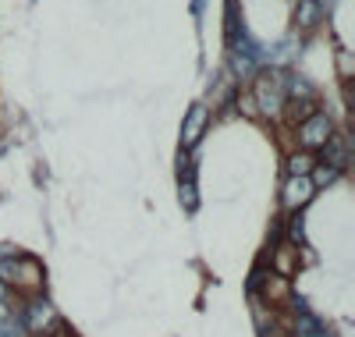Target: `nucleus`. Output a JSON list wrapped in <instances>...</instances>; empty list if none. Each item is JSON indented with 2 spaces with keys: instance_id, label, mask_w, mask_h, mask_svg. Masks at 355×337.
I'll return each mask as SVG.
<instances>
[{
  "instance_id": "f257e3e1",
  "label": "nucleus",
  "mask_w": 355,
  "mask_h": 337,
  "mask_svg": "<svg viewBox=\"0 0 355 337\" xmlns=\"http://www.w3.org/2000/svg\"><path fill=\"white\" fill-rule=\"evenodd\" d=\"M284 100H288L284 78H281L277 71H263V75L256 78V85H252V103H256V110L266 114V117H274V114H281Z\"/></svg>"
},
{
  "instance_id": "f03ea898",
  "label": "nucleus",
  "mask_w": 355,
  "mask_h": 337,
  "mask_svg": "<svg viewBox=\"0 0 355 337\" xmlns=\"http://www.w3.org/2000/svg\"><path fill=\"white\" fill-rule=\"evenodd\" d=\"M331 117L327 114H320V110H313L302 125H299V142H302V149H309V153H316L323 142L331 139Z\"/></svg>"
},
{
  "instance_id": "7ed1b4c3",
  "label": "nucleus",
  "mask_w": 355,
  "mask_h": 337,
  "mask_svg": "<svg viewBox=\"0 0 355 337\" xmlns=\"http://www.w3.org/2000/svg\"><path fill=\"white\" fill-rule=\"evenodd\" d=\"M25 327L28 330H36V334H43L46 327H53L57 323V313H53V305L50 302H43V298H36V302H28V309H25Z\"/></svg>"
},
{
  "instance_id": "20e7f679",
  "label": "nucleus",
  "mask_w": 355,
  "mask_h": 337,
  "mask_svg": "<svg viewBox=\"0 0 355 337\" xmlns=\"http://www.w3.org/2000/svg\"><path fill=\"white\" fill-rule=\"evenodd\" d=\"M316 189H313V181H309V174H299V178H288V185H284V206H291V209H299V206H306L309 202V196H313Z\"/></svg>"
},
{
  "instance_id": "39448f33",
  "label": "nucleus",
  "mask_w": 355,
  "mask_h": 337,
  "mask_svg": "<svg viewBox=\"0 0 355 337\" xmlns=\"http://www.w3.org/2000/svg\"><path fill=\"white\" fill-rule=\"evenodd\" d=\"M320 153H323V164H331V167H338V171L348 167V139H345V135H334V132H331V139L320 146Z\"/></svg>"
},
{
  "instance_id": "423d86ee",
  "label": "nucleus",
  "mask_w": 355,
  "mask_h": 337,
  "mask_svg": "<svg viewBox=\"0 0 355 337\" xmlns=\"http://www.w3.org/2000/svg\"><path fill=\"white\" fill-rule=\"evenodd\" d=\"M202 128H206V107H202V103H196V107L189 110V117H185V128H182V146H185V149H192V146L199 142Z\"/></svg>"
},
{
  "instance_id": "0eeeda50",
  "label": "nucleus",
  "mask_w": 355,
  "mask_h": 337,
  "mask_svg": "<svg viewBox=\"0 0 355 337\" xmlns=\"http://www.w3.org/2000/svg\"><path fill=\"white\" fill-rule=\"evenodd\" d=\"M320 18H323V4H320V0H299V4H295V25H299L302 33L316 28Z\"/></svg>"
},
{
  "instance_id": "6e6552de",
  "label": "nucleus",
  "mask_w": 355,
  "mask_h": 337,
  "mask_svg": "<svg viewBox=\"0 0 355 337\" xmlns=\"http://www.w3.org/2000/svg\"><path fill=\"white\" fill-rule=\"evenodd\" d=\"M313 110H316V100H313V96H302V100H299V96H288L284 107H281V114H288L291 125H302Z\"/></svg>"
},
{
  "instance_id": "1a4fd4ad",
  "label": "nucleus",
  "mask_w": 355,
  "mask_h": 337,
  "mask_svg": "<svg viewBox=\"0 0 355 337\" xmlns=\"http://www.w3.org/2000/svg\"><path fill=\"white\" fill-rule=\"evenodd\" d=\"M338 167H331V164H313V171H309V181H313V189H327L331 185V181H338Z\"/></svg>"
},
{
  "instance_id": "9d476101",
  "label": "nucleus",
  "mask_w": 355,
  "mask_h": 337,
  "mask_svg": "<svg viewBox=\"0 0 355 337\" xmlns=\"http://www.w3.org/2000/svg\"><path fill=\"white\" fill-rule=\"evenodd\" d=\"M313 164H316V160H313V153H309V149H302V153H295V157H288V174H291V178L309 174V171H313Z\"/></svg>"
},
{
  "instance_id": "9b49d317",
  "label": "nucleus",
  "mask_w": 355,
  "mask_h": 337,
  "mask_svg": "<svg viewBox=\"0 0 355 337\" xmlns=\"http://www.w3.org/2000/svg\"><path fill=\"white\" fill-rule=\"evenodd\" d=\"M0 337H18V330H15V320H0Z\"/></svg>"
},
{
  "instance_id": "f8f14e48",
  "label": "nucleus",
  "mask_w": 355,
  "mask_h": 337,
  "mask_svg": "<svg viewBox=\"0 0 355 337\" xmlns=\"http://www.w3.org/2000/svg\"><path fill=\"white\" fill-rule=\"evenodd\" d=\"M182 199H185V202H189V209H192V206H196V192H192V185H189V189H185V185H182Z\"/></svg>"
},
{
  "instance_id": "ddd939ff",
  "label": "nucleus",
  "mask_w": 355,
  "mask_h": 337,
  "mask_svg": "<svg viewBox=\"0 0 355 337\" xmlns=\"http://www.w3.org/2000/svg\"><path fill=\"white\" fill-rule=\"evenodd\" d=\"M0 320H11V313H8V298H0Z\"/></svg>"
},
{
  "instance_id": "4468645a",
  "label": "nucleus",
  "mask_w": 355,
  "mask_h": 337,
  "mask_svg": "<svg viewBox=\"0 0 355 337\" xmlns=\"http://www.w3.org/2000/svg\"><path fill=\"white\" fill-rule=\"evenodd\" d=\"M40 337H68V334H40Z\"/></svg>"
},
{
  "instance_id": "2eb2a0df",
  "label": "nucleus",
  "mask_w": 355,
  "mask_h": 337,
  "mask_svg": "<svg viewBox=\"0 0 355 337\" xmlns=\"http://www.w3.org/2000/svg\"><path fill=\"white\" fill-rule=\"evenodd\" d=\"M0 298H8V291H4V288H0Z\"/></svg>"
}]
</instances>
